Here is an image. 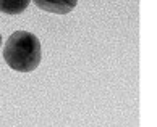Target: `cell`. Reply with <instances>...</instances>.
I'll use <instances>...</instances> for the list:
<instances>
[{"instance_id": "7a4b0ae2", "label": "cell", "mask_w": 157, "mask_h": 127, "mask_svg": "<svg viewBox=\"0 0 157 127\" xmlns=\"http://www.w3.org/2000/svg\"><path fill=\"white\" fill-rule=\"evenodd\" d=\"M34 3L39 8L50 11V13H57V15H67L76 7V2H44V0H34Z\"/></svg>"}, {"instance_id": "6da1fadb", "label": "cell", "mask_w": 157, "mask_h": 127, "mask_svg": "<svg viewBox=\"0 0 157 127\" xmlns=\"http://www.w3.org/2000/svg\"><path fill=\"white\" fill-rule=\"evenodd\" d=\"M40 58H42L40 42L33 32L16 31L5 42L3 60L15 71L31 72L37 69Z\"/></svg>"}, {"instance_id": "277c9868", "label": "cell", "mask_w": 157, "mask_h": 127, "mask_svg": "<svg viewBox=\"0 0 157 127\" xmlns=\"http://www.w3.org/2000/svg\"><path fill=\"white\" fill-rule=\"evenodd\" d=\"M0 45H2V36H0Z\"/></svg>"}, {"instance_id": "3957f363", "label": "cell", "mask_w": 157, "mask_h": 127, "mask_svg": "<svg viewBox=\"0 0 157 127\" xmlns=\"http://www.w3.org/2000/svg\"><path fill=\"white\" fill-rule=\"evenodd\" d=\"M29 5V0H0V11L7 15H20Z\"/></svg>"}]
</instances>
